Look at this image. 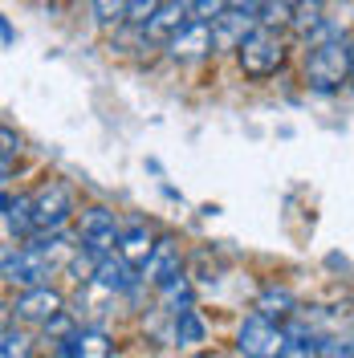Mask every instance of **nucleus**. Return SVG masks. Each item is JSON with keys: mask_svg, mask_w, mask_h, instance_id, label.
I'll list each match as a JSON object with an SVG mask.
<instances>
[{"mask_svg": "<svg viewBox=\"0 0 354 358\" xmlns=\"http://www.w3.org/2000/svg\"><path fill=\"white\" fill-rule=\"evenodd\" d=\"M236 346L248 358H281V350H285V330L269 313L253 310L241 322V330H236Z\"/></svg>", "mask_w": 354, "mask_h": 358, "instance_id": "3", "label": "nucleus"}, {"mask_svg": "<svg viewBox=\"0 0 354 358\" xmlns=\"http://www.w3.org/2000/svg\"><path fill=\"white\" fill-rule=\"evenodd\" d=\"M187 21H192V4H187V0H163V4H159V13L151 17V24H147L143 33H147V37H163V41H167L179 24H187Z\"/></svg>", "mask_w": 354, "mask_h": 358, "instance_id": "14", "label": "nucleus"}, {"mask_svg": "<svg viewBox=\"0 0 354 358\" xmlns=\"http://www.w3.org/2000/svg\"><path fill=\"white\" fill-rule=\"evenodd\" d=\"M346 49H351V86H354V37L346 41Z\"/></svg>", "mask_w": 354, "mask_h": 358, "instance_id": "26", "label": "nucleus"}, {"mask_svg": "<svg viewBox=\"0 0 354 358\" xmlns=\"http://www.w3.org/2000/svg\"><path fill=\"white\" fill-rule=\"evenodd\" d=\"M159 241H151V228H143V224H127L122 228V236H118V252L131 261V265H147V257L155 252Z\"/></svg>", "mask_w": 354, "mask_h": 358, "instance_id": "15", "label": "nucleus"}, {"mask_svg": "<svg viewBox=\"0 0 354 358\" xmlns=\"http://www.w3.org/2000/svg\"><path fill=\"white\" fill-rule=\"evenodd\" d=\"M118 236H122V228L114 220V212H106V208H86L78 216V248L86 257H94V261H102L106 252H114Z\"/></svg>", "mask_w": 354, "mask_h": 358, "instance_id": "4", "label": "nucleus"}, {"mask_svg": "<svg viewBox=\"0 0 354 358\" xmlns=\"http://www.w3.org/2000/svg\"><path fill=\"white\" fill-rule=\"evenodd\" d=\"M204 322H199V313L196 310H183L176 313V342L179 346H196V342H204Z\"/></svg>", "mask_w": 354, "mask_h": 358, "instance_id": "18", "label": "nucleus"}, {"mask_svg": "<svg viewBox=\"0 0 354 358\" xmlns=\"http://www.w3.org/2000/svg\"><path fill=\"white\" fill-rule=\"evenodd\" d=\"M53 273V261H49V252H41L37 245L24 248H4V281L8 285H24V289H33V285H45V277Z\"/></svg>", "mask_w": 354, "mask_h": 358, "instance_id": "5", "label": "nucleus"}, {"mask_svg": "<svg viewBox=\"0 0 354 358\" xmlns=\"http://www.w3.org/2000/svg\"><path fill=\"white\" fill-rule=\"evenodd\" d=\"M13 310H17V317L21 322H41V326H49L62 310V293L49 289V285H33V289H24L17 301H13Z\"/></svg>", "mask_w": 354, "mask_h": 358, "instance_id": "9", "label": "nucleus"}, {"mask_svg": "<svg viewBox=\"0 0 354 358\" xmlns=\"http://www.w3.org/2000/svg\"><path fill=\"white\" fill-rule=\"evenodd\" d=\"M318 355H322V358H354V342H342V338H322V342H318Z\"/></svg>", "mask_w": 354, "mask_h": 358, "instance_id": "23", "label": "nucleus"}, {"mask_svg": "<svg viewBox=\"0 0 354 358\" xmlns=\"http://www.w3.org/2000/svg\"><path fill=\"white\" fill-rule=\"evenodd\" d=\"M4 232H8V236H21V241H29V236L37 232L33 196H13V192H4Z\"/></svg>", "mask_w": 354, "mask_h": 358, "instance_id": "13", "label": "nucleus"}, {"mask_svg": "<svg viewBox=\"0 0 354 358\" xmlns=\"http://www.w3.org/2000/svg\"><path fill=\"white\" fill-rule=\"evenodd\" d=\"M257 310L269 313V317H289V313H293V293H289V289H277V285H269V289L257 297Z\"/></svg>", "mask_w": 354, "mask_h": 358, "instance_id": "17", "label": "nucleus"}, {"mask_svg": "<svg viewBox=\"0 0 354 358\" xmlns=\"http://www.w3.org/2000/svg\"><path fill=\"white\" fill-rule=\"evenodd\" d=\"M289 4H297V0H289Z\"/></svg>", "mask_w": 354, "mask_h": 358, "instance_id": "27", "label": "nucleus"}, {"mask_svg": "<svg viewBox=\"0 0 354 358\" xmlns=\"http://www.w3.org/2000/svg\"><path fill=\"white\" fill-rule=\"evenodd\" d=\"M139 273H143V281H147V285H155V289L163 285V281H171V277L179 273V245L171 241V236H163V241L155 245V252L147 257V265L139 268Z\"/></svg>", "mask_w": 354, "mask_h": 358, "instance_id": "12", "label": "nucleus"}, {"mask_svg": "<svg viewBox=\"0 0 354 358\" xmlns=\"http://www.w3.org/2000/svg\"><path fill=\"white\" fill-rule=\"evenodd\" d=\"M127 8H131V0H94V8H90V13H94V21H98V24H106V29H111V24L127 21Z\"/></svg>", "mask_w": 354, "mask_h": 358, "instance_id": "19", "label": "nucleus"}, {"mask_svg": "<svg viewBox=\"0 0 354 358\" xmlns=\"http://www.w3.org/2000/svg\"><path fill=\"white\" fill-rule=\"evenodd\" d=\"M0 358H29V338L21 330H13V326H4V334H0Z\"/></svg>", "mask_w": 354, "mask_h": 358, "instance_id": "20", "label": "nucleus"}, {"mask_svg": "<svg viewBox=\"0 0 354 358\" xmlns=\"http://www.w3.org/2000/svg\"><path fill=\"white\" fill-rule=\"evenodd\" d=\"M257 29V13H244V8H224L220 17L212 21V41L216 49H241V41Z\"/></svg>", "mask_w": 354, "mask_h": 358, "instance_id": "11", "label": "nucleus"}, {"mask_svg": "<svg viewBox=\"0 0 354 358\" xmlns=\"http://www.w3.org/2000/svg\"><path fill=\"white\" fill-rule=\"evenodd\" d=\"M159 4H163V0H131V8H127V24H134V29H147V24H151V17L159 13Z\"/></svg>", "mask_w": 354, "mask_h": 358, "instance_id": "21", "label": "nucleus"}, {"mask_svg": "<svg viewBox=\"0 0 354 358\" xmlns=\"http://www.w3.org/2000/svg\"><path fill=\"white\" fill-rule=\"evenodd\" d=\"M236 62H241V73H248V78H273L277 69L285 66V41H281V33L257 24L241 41Z\"/></svg>", "mask_w": 354, "mask_h": 358, "instance_id": "2", "label": "nucleus"}, {"mask_svg": "<svg viewBox=\"0 0 354 358\" xmlns=\"http://www.w3.org/2000/svg\"><path fill=\"white\" fill-rule=\"evenodd\" d=\"M73 212V192L66 183H45L41 192L33 196V220H37V232H49V228H62Z\"/></svg>", "mask_w": 354, "mask_h": 358, "instance_id": "6", "label": "nucleus"}, {"mask_svg": "<svg viewBox=\"0 0 354 358\" xmlns=\"http://www.w3.org/2000/svg\"><path fill=\"white\" fill-rule=\"evenodd\" d=\"M134 281H143V273H139V265H131L118 248L106 252V257L94 265V285H98L102 293H127Z\"/></svg>", "mask_w": 354, "mask_h": 358, "instance_id": "8", "label": "nucleus"}, {"mask_svg": "<svg viewBox=\"0 0 354 358\" xmlns=\"http://www.w3.org/2000/svg\"><path fill=\"white\" fill-rule=\"evenodd\" d=\"M306 82L318 94H334V90H342V82H351V49H346L342 37L322 41L310 49V57H306Z\"/></svg>", "mask_w": 354, "mask_h": 358, "instance_id": "1", "label": "nucleus"}, {"mask_svg": "<svg viewBox=\"0 0 354 358\" xmlns=\"http://www.w3.org/2000/svg\"><path fill=\"white\" fill-rule=\"evenodd\" d=\"M111 338L94 326H73L66 338H57V358H106Z\"/></svg>", "mask_w": 354, "mask_h": 358, "instance_id": "10", "label": "nucleus"}, {"mask_svg": "<svg viewBox=\"0 0 354 358\" xmlns=\"http://www.w3.org/2000/svg\"><path fill=\"white\" fill-rule=\"evenodd\" d=\"M265 0H228V8H244V13H257Z\"/></svg>", "mask_w": 354, "mask_h": 358, "instance_id": "25", "label": "nucleus"}, {"mask_svg": "<svg viewBox=\"0 0 354 358\" xmlns=\"http://www.w3.org/2000/svg\"><path fill=\"white\" fill-rule=\"evenodd\" d=\"M318 355V342L306 326H285V350L281 358H313Z\"/></svg>", "mask_w": 354, "mask_h": 358, "instance_id": "16", "label": "nucleus"}, {"mask_svg": "<svg viewBox=\"0 0 354 358\" xmlns=\"http://www.w3.org/2000/svg\"><path fill=\"white\" fill-rule=\"evenodd\" d=\"M216 49V41H212V21H192L179 24L176 33L167 37V53L176 57V62H196V57H204V53H212Z\"/></svg>", "mask_w": 354, "mask_h": 358, "instance_id": "7", "label": "nucleus"}, {"mask_svg": "<svg viewBox=\"0 0 354 358\" xmlns=\"http://www.w3.org/2000/svg\"><path fill=\"white\" fill-rule=\"evenodd\" d=\"M0 143H4V151H0V167H4V179L13 176V159H17V151H21V138L13 134V127H0Z\"/></svg>", "mask_w": 354, "mask_h": 358, "instance_id": "22", "label": "nucleus"}, {"mask_svg": "<svg viewBox=\"0 0 354 358\" xmlns=\"http://www.w3.org/2000/svg\"><path fill=\"white\" fill-rule=\"evenodd\" d=\"M224 8H228V0H192V17L196 21H216Z\"/></svg>", "mask_w": 354, "mask_h": 358, "instance_id": "24", "label": "nucleus"}]
</instances>
